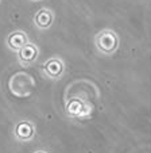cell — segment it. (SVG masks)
I'll use <instances>...</instances> for the list:
<instances>
[{"instance_id": "obj_6", "label": "cell", "mask_w": 151, "mask_h": 153, "mask_svg": "<svg viewBox=\"0 0 151 153\" xmlns=\"http://www.w3.org/2000/svg\"><path fill=\"white\" fill-rule=\"evenodd\" d=\"M15 133H16V137L19 140L27 141L34 136V127L30 122H20V123H18Z\"/></svg>"}, {"instance_id": "obj_7", "label": "cell", "mask_w": 151, "mask_h": 153, "mask_svg": "<svg viewBox=\"0 0 151 153\" xmlns=\"http://www.w3.org/2000/svg\"><path fill=\"white\" fill-rule=\"evenodd\" d=\"M35 153H46V152H42V150H38V152H35Z\"/></svg>"}, {"instance_id": "obj_1", "label": "cell", "mask_w": 151, "mask_h": 153, "mask_svg": "<svg viewBox=\"0 0 151 153\" xmlns=\"http://www.w3.org/2000/svg\"><path fill=\"white\" fill-rule=\"evenodd\" d=\"M96 45L103 53H112L117 48V37L112 31H103L96 37Z\"/></svg>"}, {"instance_id": "obj_3", "label": "cell", "mask_w": 151, "mask_h": 153, "mask_svg": "<svg viewBox=\"0 0 151 153\" xmlns=\"http://www.w3.org/2000/svg\"><path fill=\"white\" fill-rule=\"evenodd\" d=\"M43 71H45L50 77L58 79V77H61V75H62V72H63V64L61 62L60 60H57V58H52V60H49L47 62L43 65Z\"/></svg>"}, {"instance_id": "obj_5", "label": "cell", "mask_w": 151, "mask_h": 153, "mask_svg": "<svg viewBox=\"0 0 151 153\" xmlns=\"http://www.w3.org/2000/svg\"><path fill=\"white\" fill-rule=\"evenodd\" d=\"M52 22H53V14L46 8L39 10V12L35 15V25L39 29H47V27H50Z\"/></svg>"}, {"instance_id": "obj_4", "label": "cell", "mask_w": 151, "mask_h": 153, "mask_svg": "<svg viewBox=\"0 0 151 153\" xmlns=\"http://www.w3.org/2000/svg\"><path fill=\"white\" fill-rule=\"evenodd\" d=\"M7 43H8V46L11 48L12 50H19V49H22V48L27 43V37H26V34H24V33L15 31V33H12V34L8 37Z\"/></svg>"}, {"instance_id": "obj_2", "label": "cell", "mask_w": 151, "mask_h": 153, "mask_svg": "<svg viewBox=\"0 0 151 153\" xmlns=\"http://www.w3.org/2000/svg\"><path fill=\"white\" fill-rule=\"evenodd\" d=\"M18 57H19V61L23 64V65H30L32 64L38 57V49L35 45L27 42L22 49L18 50Z\"/></svg>"}]
</instances>
